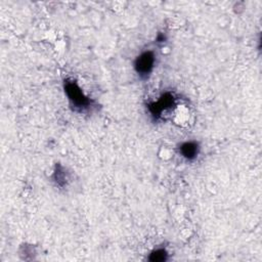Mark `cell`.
<instances>
[{
  "instance_id": "cell-3",
  "label": "cell",
  "mask_w": 262,
  "mask_h": 262,
  "mask_svg": "<svg viewBox=\"0 0 262 262\" xmlns=\"http://www.w3.org/2000/svg\"><path fill=\"white\" fill-rule=\"evenodd\" d=\"M174 101V97L171 93H166L164 94L157 102L152 103L149 106V111H151V113L154 117H158L160 116V114L163 112V110L168 109L170 106L173 104Z\"/></svg>"
},
{
  "instance_id": "cell-4",
  "label": "cell",
  "mask_w": 262,
  "mask_h": 262,
  "mask_svg": "<svg viewBox=\"0 0 262 262\" xmlns=\"http://www.w3.org/2000/svg\"><path fill=\"white\" fill-rule=\"evenodd\" d=\"M180 153L185 159L192 161L196 159L199 154V144L195 141L184 142L180 146Z\"/></svg>"
},
{
  "instance_id": "cell-5",
  "label": "cell",
  "mask_w": 262,
  "mask_h": 262,
  "mask_svg": "<svg viewBox=\"0 0 262 262\" xmlns=\"http://www.w3.org/2000/svg\"><path fill=\"white\" fill-rule=\"evenodd\" d=\"M151 260L152 261H163V260H166V252L163 249H160V250H157V251L153 252L152 256H151Z\"/></svg>"
},
{
  "instance_id": "cell-1",
  "label": "cell",
  "mask_w": 262,
  "mask_h": 262,
  "mask_svg": "<svg viewBox=\"0 0 262 262\" xmlns=\"http://www.w3.org/2000/svg\"><path fill=\"white\" fill-rule=\"evenodd\" d=\"M65 91L69 97L71 106L75 111L83 112L91 107V100L84 95L81 88L75 81L66 80L65 81Z\"/></svg>"
},
{
  "instance_id": "cell-2",
  "label": "cell",
  "mask_w": 262,
  "mask_h": 262,
  "mask_svg": "<svg viewBox=\"0 0 262 262\" xmlns=\"http://www.w3.org/2000/svg\"><path fill=\"white\" fill-rule=\"evenodd\" d=\"M155 55L153 51H145L141 54L135 61L134 67L140 77H146L154 69L155 66Z\"/></svg>"
}]
</instances>
